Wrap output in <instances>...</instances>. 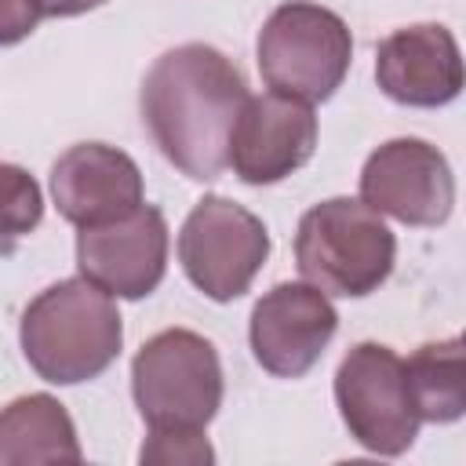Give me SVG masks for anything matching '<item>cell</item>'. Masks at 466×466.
Segmentation results:
<instances>
[{"mask_svg":"<svg viewBox=\"0 0 466 466\" xmlns=\"http://www.w3.org/2000/svg\"><path fill=\"white\" fill-rule=\"evenodd\" d=\"M131 393L149 430H204L222 408L218 350L189 328L157 331L131 360Z\"/></svg>","mask_w":466,"mask_h":466,"instance_id":"4","label":"cell"},{"mask_svg":"<svg viewBox=\"0 0 466 466\" xmlns=\"http://www.w3.org/2000/svg\"><path fill=\"white\" fill-rule=\"evenodd\" d=\"M22 353L29 368L55 386H76L98 379L124 346V320L113 295L84 277L44 288L18 324Z\"/></svg>","mask_w":466,"mask_h":466,"instance_id":"2","label":"cell"},{"mask_svg":"<svg viewBox=\"0 0 466 466\" xmlns=\"http://www.w3.org/2000/svg\"><path fill=\"white\" fill-rule=\"evenodd\" d=\"M138 459L164 466H204L215 462V451L204 441V430H149V441L142 444Z\"/></svg>","mask_w":466,"mask_h":466,"instance_id":"17","label":"cell"},{"mask_svg":"<svg viewBox=\"0 0 466 466\" xmlns=\"http://www.w3.org/2000/svg\"><path fill=\"white\" fill-rule=\"evenodd\" d=\"M51 197L66 222L80 229L102 226L131 215L142 204V171L116 146L80 142L55 160Z\"/></svg>","mask_w":466,"mask_h":466,"instance_id":"12","label":"cell"},{"mask_svg":"<svg viewBox=\"0 0 466 466\" xmlns=\"http://www.w3.org/2000/svg\"><path fill=\"white\" fill-rule=\"evenodd\" d=\"M339 331V313L313 284H277L251 309V353L277 379H302Z\"/></svg>","mask_w":466,"mask_h":466,"instance_id":"10","label":"cell"},{"mask_svg":"<svg viewBox=\"0 0 466 466\" xmlns=\"http://www.w3.org/2000/svg\"><path fill=\"white\" fill-rule=\"evenodd\" d=\"M408 390L422 422H455L466 411V379H462V339L426 342L404 360Z\"/></svg>","mask_w":466,"mask_h":466,"instance_id":"15","label":"cell"},{"mask_svg":"<svg viewBox=\"0 0 466 466\" xmlns=\"http://www.w3.org/2000/svg\"><path fill=\"white\" fill-rule=\"evenodd\" d=\"M40 18L44 15H40L36 0H0V47L25 40Z\"/></svg>","mask_w":466,"mask_h":466,"instance_id":"18","label":"cell"},{"mask_svg":"<svg viewBox=\"0 0 466 466\" xmlns=\"http://www.w3.org/2000/svg\"><path fill=\"white\" fill-rule=\"evenodd\" d=\"M317 149V116L309 102L266 91L248 95L229 135V164L248 186H273L299 171Z\"/></svg>","mask_w":466,"mask_h":466,"instance_id":"11","label":"cell"},{"mask_svg":"<svg viewBox=\"0 0 466 466\" xmlns=\"http://www.w3.org/2000/svg\"><path fill=\"white\" fill-rule=\"evenodd\" d=\"M350 62V25L320 4L288 0L258 29V73L277 95L328 102L346 80Z\"/></svg>","mask_w":466,"mask_h":466,"instance_id":"5","label":"cell"},{"mask_svg":"<svg viewBox=\"0 0 466 466\" xmlns=\"http://www.w3.org/2000/svg\"><path fill=\"white\" fill-rule=\"evenodd\" d=\"M397 237L364 200L331 197L299 218L295 266L324 295H371L393 269Z\"/></svg>","mask_w":466,"mask_h":466,"instance_id":"3","label":"cell"},{"mask_svg":"<svg viewBox=\"0 0 466 466\" xmlns=\"http://www.w3.org/2000/svg\"><path fill=\"white\" fill-rule=\"evenodd\" d=\"M379 87L415 109H437L462 91V55L448 25L419 22L390 33L375 55Z\"/></svg>","mask_w":466,"mask_h":466,"instance_id":"13","label":"cell"},{"mask_svg":"<svg viewBox=\"0 0 466 466\" xmlns=\"http://www.w3.org/2000/svg\"><path fill=\"white\" fill-rule=\"evenodd\" d=\"M335 404L350 437L375 455H404L419 437V411L404 360L382 342H357L335 371Z\"/></svg>","mask_w":466,"mask_h":466,"instance_id":"6","label":"cell"},{"mask_svg":"<svg viewBox=\"0 0 466 466\" xmlns=\"http://www.w3.org/2000/svg\"><path fill=\"white\" fill-rule=\"evenodd\" d=\"M360 200L404 226H441L455 208V175L437 146L390 138L364 160Z\"/></svg>","mask_w":466,"mask_h":466,"instance_id":"8","label":"cell"},{"mask_svg":"<svg viewBox=\"0 0 466 466\" xmlns=\"http://www.w3.org/2000/svg\"><path fill=\"white\" fill-rule=\"evenodd\" d=\"M80 277L116 299H146L160 288L167 269V222L153 204H138L131 215L84 226L76 233Z\"/></svg>","mask_w":466,"mask_h":466,"instance_id":"9","label":"cell"},{"mask_svg":"<svg viewBox=\"0 0 466 466\" xmlns=\"http://www.w3.org/2000/svg\"><path fill=\"white\" fill-rule=\"evenodd\" d=\"M102 4H106V0H36L40 15H47V18H76V15L95 11V7H102Z\"/></svg>","mask_w":466,"mask_h":466,"instance_id":"19","label":"cell"},{"mask_svg":"<svg viewBox=\"0 0 466 466\" xmlns=\"http://www.w3.org/2000/svg\"><path fill=\"white\" fill-rule=\"evenodd\" d=\"M44 218V193L18 164H0V237H25Z\"/></svg>","mask_w":466,"mask_h":466,"instance_id":"16","label":"cell"},{"mask_svg":"<svg viewBox=\"0 0 466 466\" xmlns=\"http://www.w3.org/2000/svg\"><path fill=\"white\" fill-rule=\"evenodd\" d=\"M76 426L51 393H29L0 411V466L80 462Z\"/></svg>","mask_w":466,"mask_h":466,"instance_id":"14","label":"cell"},{"mask_svg":"<svg viewBox=\"0 0 466 466\" xmlns=\"http://www.w3.org/2000/svg\"><path fill=\"white\" fill-rule=\"evenodd\" d=\"M266 258L269 233L262 218L218 193L197 200L178 229V262L189 284L215 302L240 299Z\"/></svg>","mask_w":466,"mask_h":466,"instance_id":"7","label":"cell"},{"mask_svg":"<svg viewBox=\"0 0 466 466\" xmlns=\"http://www.w3.org/2000/svg\"><path fill=\"white\" fill-rule=\"evenodd\" d=\"M248 84L240 69L208 44L164 51L142 80V124L157 149L186 178L211 182L229 164V135Z\"/></svg>","mask_w":466,"mask_h":466,"instance_id":"1","label":"cell"}]
</instances>
